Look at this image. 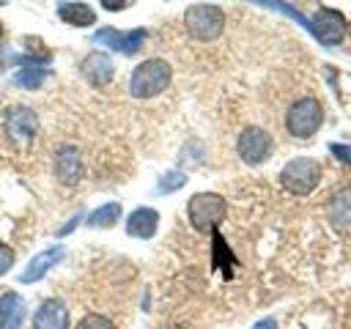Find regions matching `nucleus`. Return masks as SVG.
Here are the masks:
<instances>
[{"label":"nucleus","mask_w":351,"mask_h":329,"mask_svg":"<svg viewBox=\"0 0 351 329\" xmlns=\"http://www.w3.org/2000/svg\"><path fill=\"white\" fill-rule=\"evenodd\" d=\"M307 22H310L307 30L324 47H335V44H340L346 38V16L340 11H335V8H318L313 14V19H307Z\"/></svg>","instance_id":"obj_8"},{"label":"nucleus","mask_w":351,"mask_h":329,"mask_svg":"<svg viewBox=\"0 0 351 329\" xmlns=\"http://www.w3.org/2000/svg\"><path fill=\"white\" fill-rule=\"evenodd\" d=\"M252 3H258V5H269V8H277L280 14L291 16V19H293V22H299L302 27H310V22H307L296 8H291V5H285V3H280V0H252Z\"/></svg>","instance_id":"obj_22"},{"label":"nucleus","mask_w":351,"mask_h":329,"mask_svg":"<svg viewBox=\"0 0 351 329\" xmlns=\"http://www.w3.org/2000/svg\"><path fill=\"white\" fill-rule=\"evenodd\" d=\"M33 329H69V310L60 299H44L33 315Z\"/></svg>","instance_id":"obj_14"},{"label":"nucleus","mask_w":351,"mask_h":329,"mask_svg":"<svg viewBox=\"0 0 351 329\" xmlns=\"http://www.w3.org/2000/svg\"><path fill=\"white\" fill-rule=\"evenodd\" d=\"M63 255H66V247L63 244H52V247H47V249H41L38 255H33L30 260H27V266L22 269V274H19V282H38L52 266H58L60 260H63Z\"/></svg>","instance_id":"obj_11"},{"label":"nucleus","mask_w":351,"mask_h":329,"mask_svg":"<svg viewBox=\"0 0 351 329\" xmlns=\"http://www.w3.org/2000/svg\"><path fill=\"white\" fill-rule=\"evenodd\" d=\"M184 184H186V175H184L181 170H170V173L159 175V184H156V189L165 195V192H176V189H181Z\"/></svg>","instance_id":"obj_20"},{"label":"nucleus","mask_w":351,"mask_h":329,"mask_svg":"<svg viewBox=\"0 0 351 329\" xmlns=\"http://www.w3.org/2000/svg\"><path fill=\"white\" fill-rule=\"evenodd\" d=\"M121 214H123V208H121V203H104V206H99V208H93L90 214H88V228H112L118 219H121Z\"/></svg>","instance_id":"obj_19"},{"label":"nucleus","mask_w":351,"mask_h":329,"mask_svg":"<svg viewBox=\"0 0 351 329\" xmlns=\"http://www.w3.org/2000/svg\"><path fill=\"white\" fill-rule=\"evenodd\" d=\"M271 148H274V140L266 129L261 126H247L239 132V140H236V151L241 156L244 164H263L269 156H271Z\"/></svg>","instance_id":"obj_7"},{"label":"nucleus","mask_w":351,"mask_h":329,"mask_svg":"<svg viewBox=\"0 0 351 329\" xmlns=\"http://www.w3.org/2000/svg\"><path fill=\"white\" fill-rule=\"evenodd\" d=\"M280 184L291 195H310L321 184V164L313 156H293L280 170Z\"/></svg>","instance_id":"obj_4"},{"label":"nucleus","mask_w":351,"mask_h":329,"mask_svg":"<svg viewBox=\"0 0 351 329\" xmlns=\"http://www.w3.org/2000/svg\"><path fill=\"white\" fill-rule=\"evenodd\" d=\"M14 260H16V252H14V247H8V244H0V277L11 271Z\"/></svg>","instance_id":"obj_23"},{"label":"nucleus","mask_w":351,"mask_h":329,"mask_svg":"<svg viewBox=\"0 0 351 329\" xmlns=\"http://www.w3.org/2000/svg\"><path fill=\"white\" fill-rule=\"evenodd\" d=\"M252 329H277V321H274V318H261Z\"/></svg>","instance_id":"obj_27"},{"label":"nucleus","mask_w":351,"mask_h":329,"mask_svg":"<svg viewBox=\"0 0 351 329\" xmlns=\"http://www.w3.org/2000/svg\"><path fill=\"white\" fill-rule=\"evenodd\" d=\"M321 123H324V107H321V101L313 99V96L296 99V101L288 107V112H285V129H288V134L296 137V140L313 137V134L321 129Z\"/></svg>","instance_id":"obj_5"},{"label":"nucleus","mask_w":351,"mask_h":329,"mask_svg":"<svg viewBox=\"0 0 351 329\" xmlns=\"http://www.w3.org/2000/svg\"><path fill=\"white\" fill-rule=\"evenodd\" d=\"M47 69L44 66H38V63H27V66H22L14 77H11V82L16 85V88H25V90H36V88H41L44 85V80H47Z\"/></svg>","instance_id":"obj_18"},{"label":"nucleus","mask_w":351,"mask_h":329,"mask_svg":"<svg viewBox=\"0 0 351 329\" xmlns=\"http://www.w3.org/2000/svg\"><path fill=\"white\" fill-rule=\"evenodd\" d=\"M326 214H329V219H332L335 228L351 230V186H343V189H337V192L329 197Z\"/></svg>","instance_id":"obj_17"},{"label":"nucleus","mask_w":351,"mask_h":329,"mask_svg":"<svg viewBox=\"0 0 351 329\" xmlns=\"http://www.w3.org/2000/svg\"><path fill=\"white\" fill-rule=\"evenodd\" d=\"M80 74L85 77L88 85H93V88H104V85H110L112 77H115L112 58L104 55V52H90V55L82 58V63H80Z\"/></svg>","instance_id":"obj_10"},{"label":"nucleus","mask_w":351,"mask_h":329,"mask_svg":"<svg viewBox=\"0 0 351 329\" xmlns=\"http://www.w3.org/2000/svg\"><path fill=\"white\" fill-rule=\"evenodd\" d=\"M55 178L63 186H74L82 178V156L74 145H60L55 151Z\"/></svg>","instance_id":"obj_12"},{"label":"nucleus","mask_w":351,"mask_h":329,"mask_svg":"<svg viewBox=\"0 0 351 329\" xmlns=\"http://www.w3.org/2000/svg\"><path fill=\"white\" fill-rule=\"evenodd\" d=\"M129 5V0H101V8L107 11H123Z\"/></svg>","instance_id":"obj_26"},{"label":"nucleus","mask_w":351,"mask_h":329,"mask_svg":"<svg viewBox=\"0 0 351 329\" xmlns=\"http://www.w3.org/2000/svg\"><path fill=\"white\" fill-rule=\"evenodd\" d=\"M58 16L60 22L71 25V27H90L96 22V11L88 3H77V0H60L58 3Z\"/></svg>","instance_id":"obj_16"},{"label":"nucleus","mask_w":351,"mask_h":329,"mask_svg":"<svg viewBox=\"0 0 351 329\" xmlns=\"http://www.w3.org/2000/svg\"><path fill=\"white\" fill-rule=\"evenodd\" d=\"M225 214H228V203L217 192H197L186 203V219L200 233H214L217 225L225 219Z\"/></svg>","instance_id":"obj_2"},{"label":"nucleus","mask_w":351,"mask_h":329,"mask_svg":"<svg viewBox=\"0 0 351 329\" xmlns=\"http://www.w3.org/2000/svg\"><path fill=\"white\" fill-rule=\"evenodd\" d=\"M156 228H159V211L151 208V206H140L134 208L129 217H126V233L132 239H154L156 236Z\"/></svg>","instance_id":"obj_13"},{"label":"nucleus","mask_w":351,"mask_h":329,"mask_svg":"<svg viewBox=\"0 0 351 329\" xmlns=\"http://www.w3.org/2000/svg\"><path fill=\"white\" fill-rule=\"evenodd\" d=\"M329 151H332V156L340 159L343 164H351V145H346V143H329Z\"/></svg>","instance_id":"obj_24"},{"label":"nucleus","mask_w":351,"mask_h":329,"mask_svg":"<svg viewBox=\"0 0 351 329\" xmlns=\"http://www.w3.org/2000/svg\"><path fill=\"white\" fill-rule=\"evenodd\" d=\"M3 132L11 143L16 145H30L33 137L38 134V115L27 104H14L3 115Z\"/></svg>","instance_id":"obj_6"},{"label":"nucleus","mask_w":351,"mask_h":329,"mask_svg":"<svg viewBox=\"0 0 351 329\" xmlns=\"http://www.w3.org/2000/svg\"><path fill=\"white\" fill-rule=\"evenodd\" d=\"M25 315H27V307L19 293L14 291L0 293V329H19L25 324Z\"/></svg>","instance_id":"obj_15"},{"label":"nucleus","mask_w":351,"mask_h":329,"mask_svg":"<svg viewBox=\"0 0 351 329\" xmlns=\"http://www.w3.org/2000/svg\"><path fill=\"white\" fill-rule=\"evenodd\" d=\"M148 38L145 27H134V30H115V27H101L93 33V44H104L121 55H134Z\"/></svg>","instance_id":"obj_9"},{"label":"nucleus","mask_w":351,"mask_h":329,"mask_svg":"<svg viewBox=\"0 0 351 329\" xmlns=\"http://www.w3.org/2000/svg\"><path fill=\"white\" fill-rule=\"evenodd\" d=\"M80 219H82V214H74V217H71V219H69V222H66L63 228H58V239H63V236H69V233H71V230H74V228L80 225Z\"/></svg>","instance_id":"obj_25"},{"label":"nucleus","mask_w":351,"mask_h":329,"mask_svg":"<svg viewBox=\"0 0 351 329\" xmlns=\"http://www.w3.org/2000/svg\"><path fill=\"white\" fill-rule=\"evenodd\" d=\"M74 329H115V324L101 313H88L80 318V324Z\"/></svg>","instance_id":"obj_21"},{"label":"nucleus","mask_w":351,"mask_h":329,"mask_svg":"<svg viewBox=\"0 0 351 329\" xmlns=\"http://www.w3.org/2000/svg\"><path fill=\"white\" fill-rule=\"evenodd\" d=\"M0 41H3V22H0Z\"/></svg>","instance_id":"obj_28"},{"label":"nucleus","mask_w":351,"mask_h":329,"mask_svg":"<svg viewBox=\"0 0 351 329\" xmlns=\"http://www.w3.org/2000/svg\"><path fill=\"white\" fill-rule=\"evenodd\" d=\"M184 27L195 41H214L225 30V11L211 3H195L184 11Z\"/></svg>","instance_id":"obj_3"},{"label":"nucleus","mask_w":351,"mask_h":329,"mask_svg":"<svg viewBox=\"0 0 351 329\" xmlns=\"http://www.w3.org/2000/svg\"><path fill=\"white\" fill-rule=\"evenodd\" d=\"M173 80V69L167 60L162 58H148L143 63H137L132 69V77H129V93L134 99H154L159 96Z\"/></svg>","instance_id":"obj_1"}]
</instances>
